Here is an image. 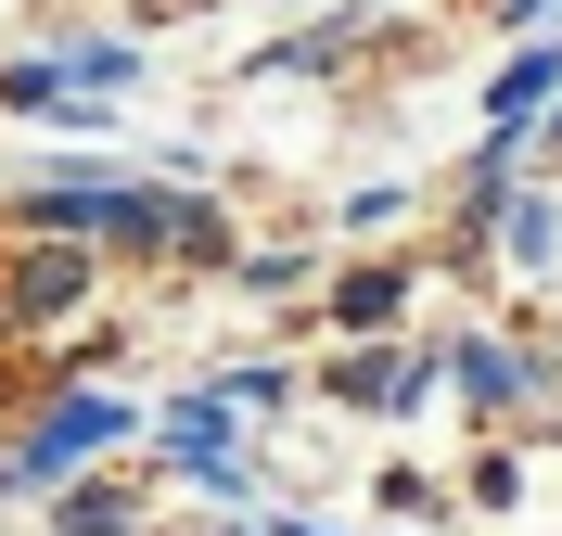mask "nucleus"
Returning a JSON list of instances; mask_svg holds the SVG:
<instances>
[{"label": "nucleus", "mask_w": 562, "mask_h": 536, "mask_svg": "<svg viewBox=\"0 0 562 536\" xmlns=\"http://www.w3.org/2000/svg\"><path fill=\"white\" fill-rule=\"evenodd\" d=\"M77 294H90V255H77V243H26L13 269H0V320L38 332V320H65Z\"/></svg>", "instance_id": "obj_3"}, {"label": "nucleus", "mask_w": 562, "mask_h": 536, "mask_svg": "<svg viewBox=\"0 0 562 536\" xmlns=\"http://www.w3.org/2000/svg\"><path fill=\"white\" fill-rule=\"evenodd\" d=\"M0 103H26V115H65V77H52V65H0Z\"/></svg>", "instance_id": "obj_12"}, {"label": "nucleus", "mask_w": 562, "mask_h": 536, "mask_svg": "<svg viewBox=\"0 0 562 536\" xmlns=\"http://www.w3.org/2000/svg\"><path fill=\"white\" fill-rule=\"evenodd\" d=\"M435 370H448V384L473 396V409H525V396H537V370H550V357H525V345H512V332H460V345L435 357Z\"/></svg>", "instance_id": "obj_4"}, {"label": "nucleus", "mask_w": 562, "mask_h": 536, "mask_svg": "<svg viewBox=\"0 0 562 536\" xmlns=\"http://www.w3.org/2000/svg\"><path fill=\"white\" fill-rule=\"evenodd\" d=\"M281 396H294V370H281V357H244V370L217 384V409H281Z\"/></svg>", "instance_id": "obj_11"}, {"label": "nucleus", "mask_w": 562, "mask_h": 536, "mask_svg": "<svg viewBox=\"0 0 562 536\" xmlns=\"http://www.w3.org/2000/svg\"><path fill=\"white\" fill-rule=\"evenodd\" d=\"M128 434H140L128 396L52 384V396H38V422L0 447V499H52V486H77V460H103V447H128Z\"/></svg>", "instance_id": "obj_1"}, {"label": "nucleus", "mask_w": 562, "mask_h": 536, "mask_svg": "<svg viewBox=\"0 0 562 536\" xmlns=\"http://www.w3.org/2000/svg\"><path fill=\"white\" fill-rule=\"evenodd\" d=\"M396 307H409V269H346V282H333V320L346 332H384Z\"/></svg>", "instance_id": "obj_10"}, {"label": "nucleus", "mask_w": 562, "mask_h": 536, "mask_svg": "<svg viewBox=\"0 0 562 536\" xmlns=\"http://www.w3.org/2000/svg\"><path fill=\"white\" fill-rule=\"evenodd\" d=\"M550 103H562V38L537 26L525 52L498 65V90H486V128H512V141H525V128H537V115H550Z\"/></svg>", "instance_id": "obj_5"}, {"label": "nucleus", "mask_w": 562, "mask_h": 536, "mask_svg": "<svg viewBox=\"0 0 562 536\" xmlns=\"http://www.w3.org/2000/svg\"><path fill=\"white\" fill-rule=\"evenodd\" d=\"M486 230H498V255H512V282H537V269L562 255V205H550V192H498Z\"/></svg>", "instance_id": "obj_7"}, {"label": "nucleus", "mask_w": 562, "mask_h": 536, "mask_svg": "<svg viewBox=\"0 0 562 536\" xmlns=\"http://www.w3.org/2000/svg\"><path fill=\"white\" fill-rule=\"evenodd\" d=\"M154 447H167V472L192 486V499H256V447H244V422L217 409V384L179 396L167 422H154Z\"/></svg>", "instance_id": "obj_2"}, {"label": "nucleus", "mask_w": 562, "mask_h": 536, "mask_svg": "<svg viewBox=\"0 0 562 536\" xmlns=\"http://www.w3.org/2000/svg\"><path fill=\"white\" fill-rule=\"evenodd\" d=\"M256 536H333V524H294V511H281V524H256Z\"/></svg>", "instance_id": "obj_14"}, {"label": "nucleus", "mask_w": 562, "mask_h": 536, "mask_svg": "<svg viewBox=\"0 0 562 536\" xmlns=\"http://www.w3.org/2000/svg\"><path fill=\"white\" fill-rule=\"evenodd\" d=\"M52 77H65V103H115V90L140 77V52H128V38H77Z\"/></svg>", "instance_id": "obj_9"}, {"label": "nucleus", "mask_w": 562, "mask_h": 536, "mask_svg": "<svg viewBox=\"0 0 562 536\" xmlns=\"http://www.w3.org/2000/svg\"><path fill=\"white\" fill-rule=\"evenodd\" d=\"M52 536H140V486H52Z\"/></svg>", "instance_id": "obj_8"}, {"label": "nucleus", "mask_w": 562, "mask_h": 536, "mask_svg": "<svg viewBox=\"0 0 562 536\" xmlns=\"http://www.w3.org/2000/svg\"><path fill=\"white\" fill-rule=\"evenodd\" d=\"M498 13H512V26H550V13H562V0H498Z\"/></svg>", "instance_id": "obj_13"}, {"label": "nucleus", "mask_w": 562, "mask_h": 536, "mask_svg": "<svg viewBox=\"0 0 562 536\" xmlns=\"http://www.w3.org/2000/svg\"><path fill=\"white\" fill-rule=\"evenodd\" d=\"M333 396H346V409H422V396H435V370H422V357H396V345H358L346 370H333Z\"/></svg>", "instance_id": "obj_6"}]
</instances>
